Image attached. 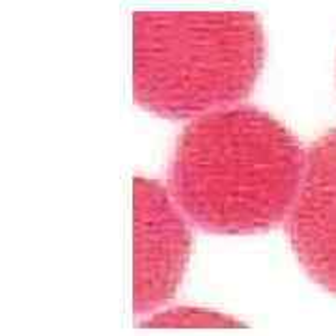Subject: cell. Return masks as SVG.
I'll use <instances>...</instances> for the list:
<instances>
[{
    "label": "cell",
    "instance_id": "6da1fadb",
    "mask_svg": "<svg viewBox=\"0 0 336 336\" xmlns=\"http://www.w3.org/2000/svg\"><path fill=\"white\" fill-rule=\"evenodd\" d=\"M301 140L252 105L191 118L168 166V191L192 226L245 236L286 222L306 170Z\"/></svg>",
    "mask_w": 336,
    "mask_h": 336
},
{
    "label": "cell",
    "instance_id": "7a4b0ae2",
    "mask_svg": "<svg viewBox=\"0 0 336 336\" xmlns=\"http://www.w3.org/2000/svg\"><path fill=\"white\" fill-rule=\"evenodd\" d=\"M263 65L252 13H136L133 96L148 112L185 120L249 97Z\"/></svg>",
    "mask_w": 336,
    "mask_h": 336
},
{
    "label": "cell",
    "instance_id": "3957f363",
    "mask_svg": "<svg viewBox=\"0 0 336 336\" xmlns=\"http://www.w3.org/2000/svg\"><path fill=\"white\" fill-rule=\"evenodd\" d=\"M191 222L168 185L133 180V308L151 314L176 295L192 249Z\"/></svg>",
    "mask_w": 336,
    "mask_h": 336
},
{
    "label": "cell",
    "instance_id": "277c9868",
    "mask_svg": "<svg viewBox=\"0 0 336 336\" xmlns=\"http://www.w3.org/2000/svg\"><path fill=\"white\" fill-rule=\"evenodd\" d=\"M286 228L306 275L336 295V127L308 148L305 178Z\"/></svg>",
    "mask_w": 336,
    "mask_h": 336
},
{
    "label": "cell",
    "instance_id": "5b68a950",
    "mask_svg": "<svg viewBox=\"0 0 336 336\" xmlns=\"http://www.w3.org/2000/svg\"><path fill=\"white\" fill-rule=\"evenodd\" d=\"M142 327L150 329H237L245 327L239 320L219 310L200 306H174L168 310L151 312L142 321Z\"/></svg>",
    "mask_w": 336,
    "mask_h": 336
}]
</instances>
